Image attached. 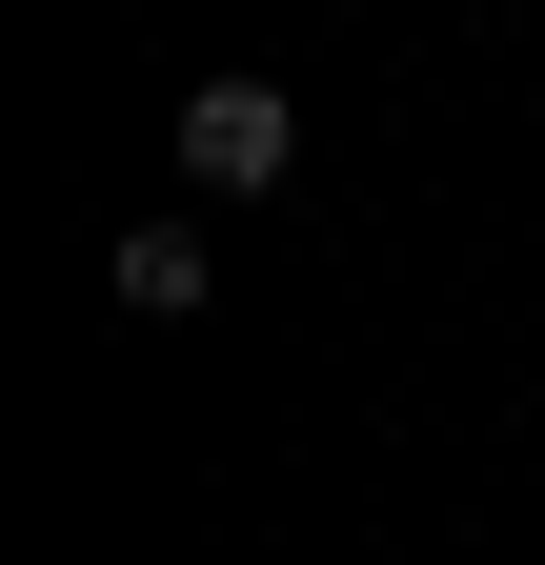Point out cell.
<instances>
[{
	"mask_svg": "<svg viewBox=\"0 0 545 565\" xmlns=\"http://www.w3.org/2000/svg\"><path fill=\"white\" fill-rule=\"evenodd\" d=\"M284 162H303V102L284 82H182V182L202 202H284Z\"/></svg>",
	"mask_w": 545,
	"mask_h": 565,
	"instance_id": "obj_1",
	"label": "cell"
},
{
	"mask_svg": "<svg viewBox=\"0 0 545 565\" xmlns=\"http://www.w3.org/2000/svg\"><path fill=\"white\" fill-rule=\"evenodd\" d=\"M101 282H121L142 323H182L202 282H223V243H202V223H121V263H101Z\"/></svg>",
	"mask_w": 545,
	"mask_h": 565,
	"instance_id": "obj_2",
	"label": "cell"
}]
</instances>
